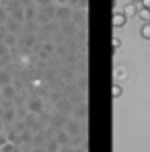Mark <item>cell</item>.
Here are the masks:
<instances>
[{"mask_svg": "<svg viewBox=\"0 0 150 152\" xmlns=\"http://www.w3.org/2000/svg\"><path fill=\"white\" fill-rule=\"evenodd\" d=\"M125 21H127V17H125V15H119V12H115V15H113V27H124Z\"/></svg>", "mask_w": 150, "mask_h": 152, "instance_id": "1", "label": "cell"}, {"mask_svg": "<svg viewBox=\"0 0 150 152\" xmlns=\"http://www.w3.org/2000/svg\"><path fill=\"white\" fill-rule=\"evenodd\" d=\"M142 21H150V8H146V6H142V8H138V12H136Z\"/></svg>", "mask_w": 150, "mask_h": 152, "instance_id": "2", "label": "cell"}, {"mask_svg": "<svg viewBox=\"0 0 150 152\" xmlns=\"http://www.w3.org/2000/svg\"><path fill=\"white\" fill-rule=\"evenodd\" d=\"M111 95H113V99L121 97V95H124V86H119V84H113V88H111Z\"/></svg>", "mask_w": 150, "mask_h": 152, "instance_id": "3", "label": "cell"}, {"mask_svg": "<svg viewBox=\"0 0 150 152\" xmlns=\"http://www.w3.org/2000/svg\"><path fill=\"white\" fill-rule=\"evenodd\" d=\"M140 33H142V37H144V39H150V23H148V21H146V23L142 25Z\"/></svg>", "mask_w": 150, "mask_h": 152, "instance_id": "4", "label": "cell"}, {"mask_svg": "<svg viewBox=\"0 0 150 152\" xmlns=\"http://www.w3.org/2000/svg\"><path fill=\"white\" fill-rule=\"evenodd\" d=\"M136 12H138V8H136V6H134V4H127V6H125V17H134V15H136Z\"/></svg>", "mask_w": 150, "mask_h": 152, "instance_id": "5", "label": "cell"}, {"mask_svg": "<svg viewBox=\"0 0 150 152\" xmlns=\"http://www.w3.org/2000/svg\"><path fill=\"white\" fill-rule=\"evenodd\" d=\"M111 43H113V50L121 48V39H119V37H113V41H111Z\"/></svg>", "mask_w": 150, "mask_h": 152, "instance_id": "6", "label": "cell"}, {"mask_svg": "<svg viewBox=\"0 0 150 152\" xmlns=\"http://www.w3.org/2000/svg\"><path fill=\"white\" fill-rule=\"evenodd\" d=\"M142 6H146V8H150V0H142Z\"/></svg>", "mask_w": 150, "mask_h": 152, "instance_id": "7", "label": "cell"}, {"mask_svg": "<svg viewBox=\"0 0 150 152\" xmlns=\"http://www.w3.org/2000/svg\"><path fill=\"white\" fill-rule=\"evenodd\" d=\"M132 2H138V0H132Z\"/></svg>", "mask_w": 150, "mask_h": 152, "instance_id": "8", "label": "cell"}]
</instances>
